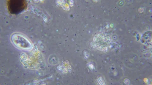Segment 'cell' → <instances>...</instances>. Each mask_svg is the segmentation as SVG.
Returning a JSON list of instances; mask_svg holds the SVG:
<instances>
[{
    "mask_svg": "<svg viewBox=\"0 0 152 85\" xmlns=\"http://www.w3.org/2000/svg\"><path fill=\"white\" fill-rule=\"evenodd\" d=\"M8 10L11 14L17 15L26 10L27 4L26 1H7Z\"/></svg>",
    "mask_w": 152,
    "mask_h": 85,
    "instance_id": "6da1fadb",
    "label": "cell"
}]
</instances>
